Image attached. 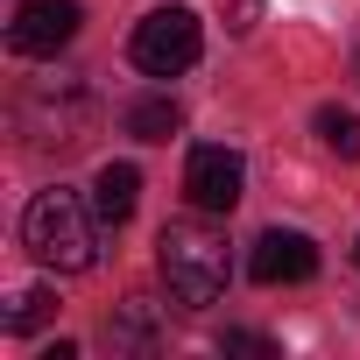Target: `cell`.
Segmentation results:
<instances>
[{"instance_id":"4","label":"cell","mask_w":360,"mask_h":360,"mask_svg":"<svg viewBox=\"0 0 360 360\" xmlns=\"http://www.w3.org/2000/svg\"><path fill=\"white\" fill-rule=\"evenodd\" d=\"M78 0H15V22H8V50L15 57H57L78 36Z\"/></svg>"},{"instance_id":"10","label":"cell","mask_w":360,"mask_h":360,"mask_svg":"<svg viewBox=\"0 0 360 360\" xmlns=\"http://www.w3.org/2000/svg\"><path fill=\"white\" fill-rule=\"evenodd\" d=\"M176 127H184V106H176V99H141V106H127V134H134V141H169Z\"/></svg>"},{"instance_id":"5","label":"cell","mask_w":360,"mask_h":360,"mask_svg":"<svg viewBox=\"0 0 360 360\" xmlns=\"http://www.w3.org/2000/svg\"><path fill=\"white\" fill-rule=\"evenodd\" d=\"M240 191H248V162H240L233 148H191V162H184V198H191L198 212H233Z\"/></svg>"},{"instance_id":"2","label":"cell","mask_w":360,"mask_h":360,"mask_svg":"<svg viewBox=\"0 0 360 360\" xmlns=\"http://www.w3.org/2000/svg\"><path fill=\"white\" fill-rule=\"evenodd\" d=\"M22 240H29V255H36L43 269H57V276H85L92 255H99L78 191H36L29 212H22Z\"/></svg>"},{"instance_id":"12","label":"cell","mask_w":360,"mask_h":360,"mask_svg":"<svg viewBox=\"0 0 360 360\" xmlns=\"http://www.w3.org/2000/svg\"><path fill=\"white\" fill-rule=\"evenodd\" d=\"M219 346H226V353H255V360H269V353H276V346H269L262 332H226Z\"/></svg>"},{"instance_id":"9","label":"cell","mask_w":360,"mask_h":360,"mask_svg":"<svg viewBox=\"0 0 360 360\" xmlns=\"http://www.w3.org/2000/svg\"><path fill=\"white\" fill-rule=\"evenodd\" d=\"M50 318H57V290H43V283L36 290H15L8 304H0V332H15V339L22 332H43Z\"/></svg>"},{"instance_id":"11","label":"cell","mask_w":360,"mask_h":360,"mask_svg":"<svg viewBox=\"0 0 360 360\" xmlns=\"http://www.w3.org/2000/svg\"><path fill=\"white\" fill-rule=\"evenodd\" d=\"M318 141L339 155V162H360V113H346V106H318Z\"/></svg>"},{"instance_id":"3","label":"cell","mask_w":360,"mask_h":360,"mask_svg":"<svg viewBox=\"0 0 360 360\" xmlns=\"http://www.w3.org/2000/svg\"><path fill=\"white\" fill-rule=\"evenodd\" d=\"M127 57L148 71V78H176V71H191L198 57H205V29H198V15L191 8H148L141 22H134V43H127Z\"/></svg>"},{"instance_id":"1","label":"cell","mask_w":360,"mask_h":360,"mask_svg":"<svg viewBox=\"0 0 360 360\" xmlns=\"http://www.w3.org/2000/svg\"><path fill=\"white\" fill-rule=\"evenodd\" d=\"M155 262H162V283H169V297L184 304V311L219 304V297H226V283H233V255H226V240H219L212 226H198V219L162 226Z\"/></svg>"},{"instance_id":"8","label":"cell","mask_w":360,"mask_h":360,"mask_svg":"<svg viewBox=\"0 0 360 360\" xmlns=\"http://www.w3.org/2000/svg\"><path fill=\"white\" fill-rule=\"evenodd\" d=\"M106 346H113V353H155V346H162L155 304H148V297H127V304L113 311V325H106Z\"/></svg>"},{"instance_id":"6","label":"cell","mask_w":360,"mask_h":360,"mask_svg":"<svg viewBox=\"0 0 360 360\" xmlns=\"http://www.w3.org/2000/svg\"><path fill=\"white\" fill-rule=\"evenodd\" d=\"M248 276L255 283H311L318 276V240L297 233V226H269L248 255Z\"/></svg>"},{"instance_id":"7","label":"cell","mask_w":360,"mask_h":360,"mask_svg":"<svg viewBox=\"0 0 360 360\" xmlns=\"http://www.w3.org/2000/svg\"><path fill=\"white\" fill-rule=\"evenodd\" d=\"M134 198H141V169H134V162H106V169L92 176V212H99L106 226H127Z\"/></svg>"},{"instance_id":"13","label":"cell","mask_w":360,"mask_h":360,"mask_svg":"<svg viewBox=\"0 0 360 360\" xmlns=\"http://www.w3.org/2000/svg\"><path fill=\"white\" fill-rule=\"evenodd\" d=\"M353 269H360V240H353Z\"/></svg>"}]
</instances>
